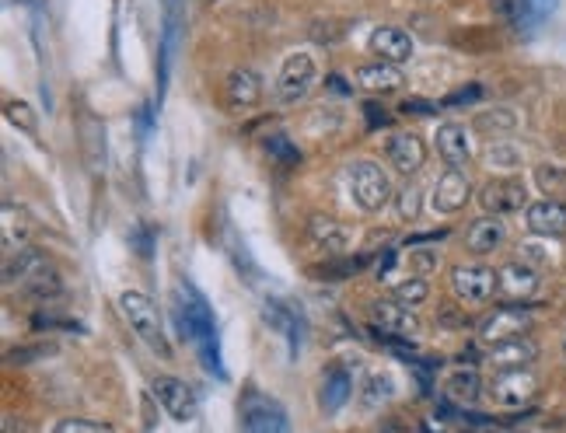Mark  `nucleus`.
Instances as JSON below:
<instances>
[{"instance_id":"obj_27","label":"nucleus","mask_w":566,"mask_h":433,"mask_svg":"<svg viewBox=\"0 0 566 433\" xmlns=\"http://www.w3.org/2000/svg\"><path fill=\"white\" fill-rule=\"evenodd\" d=\"M486 165L497 168V172H518L525 165V151L511 140H497V144L486 147Z\"/></svg>"},{"instance_id":"obj_8","label":"nucleus","mask_w":566,"mask_h":433,"mask_svg":"<svg viewBox=\"0 0 566 433\" xmlns=\"http://www.w3.org/2000/svg\"><path fill=\"white\" fill-rule=\"evenodd\" d=\"M532 329V315H528L521 304H507L497 308L479 322V339L490 346L511 343V339H525V332Z\"/></svg>"},{"instance_id":"obj_17","label":"nucleus","mask_w":566,"mask_h":433,"mask_svg":"<svg viewBox=\"0 0 566 433\" xmlns=\"http://www.w3.org/2000/svg\"><path fill=\"white\" fill-rule=\"evenodd\" d=\"M371 49L378 53V60H385V63H406V60H413L416 42H413V35L402 32V28L381 25L371 32Z\"/></svg>"},{"instance_id":"obj_35","label":"nucleus","mask_w":566,"mask_h":433,"mask_svg":"<svg viewBox=\"0 0 566 433\" xmlns=\"http://www.w3.org/2000/svg\"><path fill=\"white\" fill-rule=\"evenodd\" d=\"M4 116H7V123L21 126L25 133H35V130H39V119H35V112L28 109L25 102H7V105H4Z\"/></svg>"},{"instance_id":"obj_36","label":"nucleus","mask_w":566,"mask_h":433,"mask_svg":"<svg viewBox=\"0 0 566 433\" xmlns=\"http://www.w3.org/2000/svg\"><path fill=\"white\" fill-rule=\"evenodd\" d=\"M266 154H270V158H277V161H283V165H294V161H301V151H297V147L290 144L283 133H273V137L266 140Z\"/></svg>"},{"instance_id":"obj_19","label":"nucleus","mask_w":566,"mask_h":433,"mask_svg":"<svg viewBox=\"0 0 566 433\" xmlns=\"http://www.w3.org/2000/svg\"><path fill=\"white\" fill-rule=\"evenodd\" d=\"M504 241H507V227L500 224L497 217L472 220L469 231H465V248H469L472 255H493Z\"/></svg>"},{"instance_id":"obj_40","label":"nucleus","mask_w":566,"mask_h":433,"mask_svg":"<svg viewBox=\"0 0 566 433\" xmlns=\"http://www.w3.org/2000/svg\"><path fill=\"white\" fill-rule=\"evenodd\" d=\"M4 433H32L25 420H14V416H4Z\"/></svg>"},{"instance_id":"obj_9","label":"nucleus","mask_w":566,"mask_h":433,"mask_svg":"<svg viewBox=\"0 0 566 433\" xmlns=\"http://www.w3.org/2000/svg\"><path fill=\"white\" fill-rule=\"evenodd\" d=\"M151 395L158 399V406L179 423L196 420V413H200L196 392L182 378H172V374H161V378H154L151 381Z\"/></svg>"},{"instance_id":"obj_11","label":"nucleus","mask_w":566,"mask_h":433,"mask_svg":"<svg viewBox=\"0 0 566 433\" xmlns=\"http://www.w3.org/2000/svg\"><path fill=\"white\" fill-rule=\"evenodd\" d=\"M371 322H374V329H378V336L385 339V343L388 339H409V336L420 332V318H416L413 311L399 301L371 304Z\"/></svg>"},{"instance_id":"obj_10","label":"nucleus","mask_w":566,"mask_h":433,"mask_svg":"<svg viewBox=\"0 0 566 433\" xmlns=\"http://www.w3.org/2000/svg\"><path fill=\"white\" fill-rule=\"evenodd\" d=\"M238 430L242 433H287V416H283L280 402L266 399L259 392H249L238 413Z\"/></svg>"},{"instance_id":"obj_2","label":"nucleus","mask_w":566,"mask_h":433,"mask_svg":"<svg viewBox=\"0 0 566 433\" xmlns=\"http://www.w3.org/2000/svg\"><path fill=\"white\" fill-rule=\"evenodd\" d=\"M4 283L7 287H18L21 294L35 297V301H53L60 294V276L56 269L46 262V255L32 252H18L14 259H7V269H4Z\"/></svg>"},{"instance_id":"obj_42","label":"nucleus","mask_w":566,"mask_h":433,"mask_svg":"<svg viewBox=\"0 0 566 433\" xmlns=\"http://www.w3.org/2000/svg\"><path fill=\"white\" fill-rule=\"evenodd\" d=\"M563 353H566V336H563Z\"/></svg>"},{"instance_id":"obj_21","label":"nucleus","mask_w":566,"mask_h":433,"mask_svg":"<svg viewBox=\"0 0 566 433\" xmlns=\"http://www.w3.org/2000/svg\"><path fill=\"white\" fill-rule=\"evenodd\" d=\"M179 35H182V0L168 4V21H165V39H161V67H158V98L165 95L168 84V70H172L175 49H179Z\"/></svg>"},{"instance_id":"obj_28","label":"nucleus","mask_w":566,"mask_h":433,"mask_svg":"<svg viewBox=\"0 0 566 433\" xmlns=\"http://www.w3.org/2000/svg\"><path fill=\"white\" fill-rule=\"evenodd\" d=\"M556 4H560V0H514V25L521 28L542 25V21L556 11Z\"/></svg>"},{"instance_id":"obj_3","label":"nucleus","mask_w":566,"mask_h":433,"mask_svg":"<svg viewBox=\"0 0 566 433\" xmlns=\"http://www.w3.org/2000/svg\"><path fill=\"white\" fill-rule=\"evenodd\" d=\"M116 308L123 315V322L133 329V336L144 339L158 357H172V346H168V336H165V325H161V315L154 308L151 297H144L140 290H123L116 297Z\"/></svg>"},{"instance_id":"obj_34","label":"nucleus","mask_w":566,"mask_h":433,"mask_svg":"<svg viewBox=\"0 0 566 433\" xmlns=\"http://www.w3.org/2000/svg\"><path fill=\"white\" fill-rule=\"evenodd\" d=\"M406 269H409V276H427V273H434L437 269V252H430V248H413V252L406 255Z\"/></svg>"},{"instance_id":"obj_4","label":"nucleus","mask_w":566,"mask_h":433,"mask_svg":"<svg viewBox=\"0 0 566 433\" xmlns=\"http://www.w3.org/2000/svg\"><path fill=\"white\" fill-rule=\"evenodd\" d=\"M346 182H350L353 203H357L360 210H367V214L381 210L388 203V196H392V182H388V172L381 165H374V161H357V165H350V172H346Z\"/></svg>"},{"instance_id":"obj_13","label":"nucleus","mask_w":566,"mask_h":433,"mask_svg":"<svg viewBox=\"0 0 566 433\" xmlns=\"http://www.w3.org/2000/svg\"><path fill=\"white\" fill-rule=\"evenodd\" d=\"M472 200V182L469 175L462 172V168H448V172L437 179L434 186V196H430V203H434L437 214H458V210L465 207V203Z\"/></svg>"},{"instance_id":"obj_41","label":"nucleus","mask_w":566,"mask_h":433,"mask_svg":"<svg viewBox=\"0 0 566 433\" xmlns=\"http://www.w3.org/2000/svg\"><path fill=\"white\" fill-rule=\"evenodd\" d=\"M7 4H35V0H7Z\"/></svg>"},{"instance_id":"obj_18","label":"nucleus","mask_w":566,"mask_h":433,"mask_svg":"<svg viewBox=\"0 0 566 433\" xmlns=\"http://www.w3.org/2000/svg\"><path fill=\"white\" fill-rule=\"evenodd\" d=\"M437 154L448 168H465L472 161V140L465 133V126L458 123H444L437 130Z\"/></svg>"},{"instance_id":"obj_30","label":"nucleus","mask_w":566,"mask_h":433,"mask_svg":"<svg viewBox=\"0 0 566 433\" xmlns=\"http://www.w3.org/2000/svg\"><path fill=\"white\" fill-rule=\"evenodd\" d=\"M535 186L546 193V200H560V196H566V168L553 165V161L539 165L535 168Z\"/></svg>"},{"instance_id":"obj_38","label":"nucleus","mask_w":566,"mask_h":433,"mask_svg":"<svg viewBox=\"0 0 566 433\" xmlns=\"http://www.w3.org/2000/svg\"><path fill=\"white\" fill-rule=\"evenodd\" d=\"M53 433H112V427H102V423L77 420V416H70V420H60V423H56Z\"/></svg>"},{"instance_id":"obj_15","label":"nucleus","mask_w":566,"mask_h":433,"mask_svg":"<svg viewBox=\"0 0 566 433\" xmlns=\"http://www.w3.org/2000/svg\"><path fill=\"white\" fill-rule=\"evenodd\" d=\"M385 154H388V161H392L395 172H402V175H416L423 168V161H427V147H423V140L409 130L392 133L388 144H385Z\"/></svg>"},{"instance_id":"obj_25","label":"nucleus","mask_w":566,"mask_h":433,"mask_svg":"<svg viewBox=\"0 0 566 433\" xmlns=\"http://www.w3.org/2000/svg\"><path fill=\"white\" fill-rule=\"evenodd\" d=\"M224 91H228V102L235 105V109H245V105H256L259 102V95H263V84H259L256 70L242 67V70H231L228 84H224Z\"/></svg>"},{"instance_id":"obj_6","label":"nucleus","mask_w":566,"mask_h":433,"mask_svg":"<svg viewBox=\"0 0 566 433\" xmlns=\"http://www.w3.org/2000/svg\"><path fill=\"white\" fill-rule=\"evenodd\" d=\"M451 290H455L458 301L486 304V301H493V294L500 290V276H497V269H493V266L472 262V266L451 269Z\"/></svg>"},{"instance_id":"obj_24","label":"nucleus","mask_w":566,"mask_h":433,"mask_svg":"<svg viewBox=\"0 0 566 433\" xmlns=\"http://www.w3.org/2000/svg\"><path fill=\"white\" fill-rule=\"evenodd\" d=\"M353 395V374L346 367H329L322 378V409L325 413H339L346 406V399Z\"/></svg>"},{"instance_id":"obj_14","label":"nucleus","mask_w":566,"mask_h":433,"mask_svg":"<svg viewBox=\"0 0 566 433\" xmlns=\"http://www.w3.org/2000/svg\"><path fill=\"white\" fill-rule=\"evenodd\" d=\"M500 294L507 297V301L521 304L528 301V297L539 294L542 287V276L535 266H528V262H507V266H500Z\"/></svg>"},{"instance_id":"obj_37","label":"nucleus","mask_w":566,"mask_h":433,"mask_svg":"<svg viewBox=\"0 0 566 433\" xmlns=\"http://www.w3.org/2000/svg\"><path fill=\"white\" fill-rule=\"evenodd\" d=\"M479 130H514L518 126V116L507 109H493V112H483V116L476 119Z\"/></svg>"},{"instance_id":"obj_5","label":"nucleus","mask_w":566,"mask_h":433,"mask_svg":"<svg viewBox=\"0 0 566 433\" xmlns=\"http://www.w3.org/2000/svg\"><path fill=\"white\" fill-rule=\"evenodd\" d=\"M486 395L500 409H525L539 395V378L528 367H521V371H497L486 381Z\"/></svg>"},{"instance_id":"obj_12","label":"nucleus","mask_w":566,"mask_h":433,"mask_svg":"<svg viewBox=\"0 0 566 433\" xmlns=\"http://www.w3.org/2000/svg\"><path fill=\"white\" fill-rule=\"evenodd\" d=\"M479 207L486 214H518V210H528V186L521 179H493L490 186H483L479 193Z\"/></svg>"},{"instance_id":"obj_16","label":"nucleus","mask_w":566,"mask_h":433,"mask_svg":"<svg viewBox=\"0 0 566 433\" xmlns=\"http://www.w3.org/2000/svg\"><path fill=\"white\" fill-rule=\"evenodd\" d=\"M525 224L532 234L542 238H566V203L563 200H539L525 210Z\"/></svg>"},{"instance_id":"obj_22","label":"nucleus","mask_w":566,"mask_h":433,"mask_svg":"<svg viewBox=\"0 0 566 433\" xmlns=\"http://www.w3.org/2000/svg\"><path fill=\"white\" fill-rule=\"evenodd\" d=\"M535 357H539V346L528 339H511V343L493 346L490 367L493 371H521V367H532Z\"/></svg>"},{"instance_id":"obj_39","label":"nucleus","mask_w":566,"mask_h":433,"mask_svg":"<svg viewBox=\"0 0 566 433\" xmlns=\"http://www.w3.org/2000/svg\"><path fill=\"white\" fill-rule=\"evenodd\" d=\"M479 95H483V88H479V84H469V88L455 91L444 105H469V98H479Z\"/></svg>"},{"instance_id":"obj_29","label":"nucleus","mask_w":566,"mask_h":433,"mask_svg":"<svg viewBox=\"0 0 566 433\" xmlns=\"http://www.w3.org/2000/svg\"><path fill=\"white\" fill-rule=\"evenodd\" d=\"M392 399H395V381L388 374H371L364 381V392H360V406L364 409H378Z\"/></svg>"},{"instance_id":"obj_31","label":"nucleus","mask_w":566,"mask_h":433,"mask_svg":"<svg viewBox=\"0 0 566 433\" xmlns=\"http://www.w3.org/2000/svg\"><path fill=\"white\" fill-rule=\"evenodd\" d=\"M427 297H430V287H427V280H420V276H409V280H402L392 287V301L406 304V308H416V304H423Z\"/></svg>"},{"instance_id":"obj_32","label":"nucleus","mask_w":566,"mask_h":433,"mask_svg":"<svg viewBox=\"0 0 566 433\" xmlns=\"http://www.w3.org/2000/svg\"><path fill=\"white\" fill-rule=\"evenodd\" d=\"M311 238L322 241V245H329V248L346 245V231L339 224H332L329 217H311Z\"/></svg>"},{"instance_id":"obj_33","label":"nucleus","mask_w":566,"mask_h":433,"mask_svg":"<svg viewBox=\"0 0 566 433\" xmlns=\"http://www.w3.org/2000/svg\"><path fill=\"white\" fill-rule=\"evenodd\" d=\"M395 207H399V217L402 220H413V217H420V207H423V189L420 186H402V193H399V200H395Z\"/></svg>"},{"instance_id":"obj_7","label":"nucleus","mask_w":566,"mask_h":433,"mask_svg":"<svg viewBox=\"0 0 566 433\" xmlns=\"http://www.w3.org/2000/svg\"><path fill=\"white\" fill-rule=\"evenodd\" d=\"M318 81V67L308 53H290L280 67L277 77V98L283 105H294L301 98H308V91L315 88Z\"/></svg>"},{"instance_id":"obj_20","label":"nucleus","mask_w":566,"mask_h":433,"mask_svg":"<svg viewBox=\"0 0 566 433\" xmlns=\"http://www.w3.org/2000/svg\"><path fill=\"white\" fill-rule=\"evenodd\" d=\"M357 84L364 91H374V95H388V91H399L406 84L402 70L395 63H385V60H374V63H364L357 67Z\"/></svg>"},{"instance_id":"obj_23","label":"nucleus","mask_w":566,"mask_h":433,"mask_svg":"<svg viewBox=\"0 0 566 433\" xmlns=\"http://www.w3.org/2000/svg\"><path fill=\"white\" fill-rule=\"evenodd\" d=\"M263 318L270 322L273 332H280V336L287 339L290 357H297V350H301V325H297L294 311H290L287 304H280L277 297H266V301H263Z\"/></svg>"},{"instance_id":"obj_1","label":"nucleus","mask_w":566,"mask_h":433,"mask_svg":"<svg viewBox=\"0 0 566 433\" xmlns=\"http://www.w3.org/2000/svg\"><path fill=\"white\" fill-rule=\"evenodd\" d=\"M175 322H179L182 336L196 346L203 367H207L210 374H217V378H224L221 343H217V318L214 311H210L207 297L186 280L175 283Z\"/></svg>"},{"instance_id":"obj_26","label":"nucleus","mask_w":566,"mask_h":433,"mask_svg":"<svg viewBox=\"0 0 566 433\" xmlns=\"http://www.w3.org/2000/svg\"><path fill=\"white\" fill-rule=\"evenodd\" d=\"M444 392H448V399L458 402V406H472V402H479V395L486 392V385L476 371H451L448 381H444Z\"/></svg>"}]
</instances>
